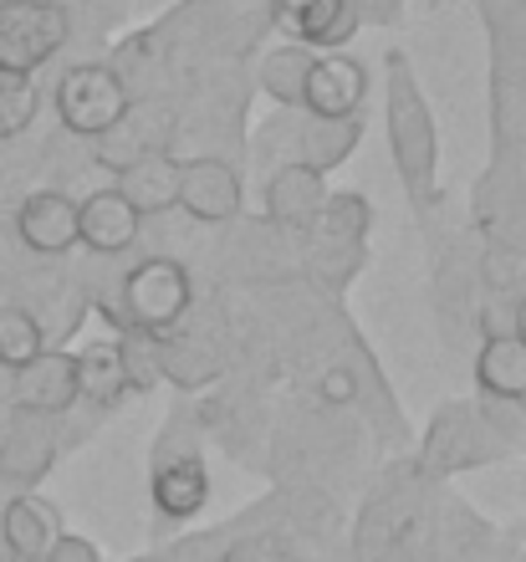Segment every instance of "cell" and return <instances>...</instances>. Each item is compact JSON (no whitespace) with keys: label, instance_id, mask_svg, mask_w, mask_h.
<instances>
[{"label":"cell","instance_id":"1","mask_svg":"<svg viewBox=\"0 0 526 562\" xmlns=\"http://www.w3.org/2000/svg\"><path fill=\"white\" fill-rule=\"evenodd\" d=\"M491 36V164L475 184L485 286L526 296V0H475Z\"/></svg>","mask_w":526,"mask_h":562},{"label":"cell","instance_id":"2","mask_svg":"<svg viewBox=\"0 0 526 562\" xmlns=\"http://www.w3.org/2000/svg\"><path fill=\"white\" fill-rule=\"evenodd\" d=\"M389 154H394V169L404 179V194H410L414 215L429 225L435 215V179H439V128L435 113L424 103L419 82H414V67L404 52H389Z\"/></svg>","mask_w":526,"mask_h":562},{"label":"cell","instance_id":"3","mask_svg":"<svg viewBox=\"0 0 526 562\" xmlns=\"http://www.w3.org/2000/svg\"><path fill=\"white\" fill-rule=\"evenodd\" d=\"M516 435H522V415L506 419L496 400L481 404V409L475 404H445L429 419L419 471L455 475V471H470V465H485V460H501L516 450Z\"/></svg>","mask_w":526,"mask_h":562},{"label":"cell","instance_id":"4","mask_svg":"<svg viewBox=\"0 0 526 562\" xmlns=\"http://www.w3.org/2000/svg\"><path fill=\"white\" fill-rule=\"evenodd\" d=\"M194 302L190 267H179L175 256H144L138 267L123 277V327L148 333V338H169Z\"/></svg>","mask_w":526,"mask_h":562},{"label":"cell","instance_id":"5","mask_svg":"<svg viewBox=\"0 0 526 562\" xmlns=\"http://www.w3.org/2000/svg\"><path fill=\"white\" fill-rule=\"evenodd\" d=\"M52 103H57V123L77 138H103L133 108L128 82L108 61H77V67H67L57 92H52Z\"/></svg>","mask_w":526,"mask_h":562},{"label":"cell","instance_id":"6","mask_svg":"<svg viewBox=\"0 0 526 562\" xmlns=\"http://www.w3.org/2000/svg\"><path fill=\"white\" fill-rule=\"evenodd\" d=\"M72 36V15L57 0H0V72L36 77Z\"/></svg>","mask_w":526,"mask_h":562},{"label":"cell","instance_id":"7","mask_svg":"<svg viewBox=\"0 0 526 562\" xmlns=\"http://www.w3.org/2000/svg\"><path fill=\"white\" fill-rule=\"evenodd\" d=\"M148 496H154V512H159L164 521H190V517H200L210 502L205 456L194 450V440H179V419L164 429V440L154 445Z\"/></svg>","mask_w":526,"mask_h":562},{"label":"cell","instance_id":"8","mask_svg":"<svg viewBox=\"0 0 526 562\" xmlns=\"http://www.w3.org/2000/svg\"><path fill=\"white\" fill-rule=\"evenodd\" d=\"M5 400L21 415H42V419H61L77 409V353L67 348H42V353L21 363L5 379Z\"/></svg>","mask_w":526,"mask_h":562},{"label":"cell","instance_id":"9","mask_svg":"<svg viewBox=\"0 0 526 562\" xmlns=\"http://www.w3.org/2000/svg\"><path fill=\"white\" fill-rule=\"evenodd\" d=\"M57 450H61V440L52 419L11 409L5 425H0V486H15V496L31 491L57 465Z\"/></svg>","mask_w":526,"mask_h":562},{"label":"cell","instance_id":"10","mask_svg":"<svg viewBox=\"0 0 526 562\" xmlns=\"http://www.w3.org/2000/svg\"><path fill=\"white\" fill-rule=\"evenodd\" d=\"M179 210L200 225H225L240 215V175L215 154L179 164Z\"/></svg>","mask_w":526,"mask_h":562},{"label":"cell","instance_id":"11","mask_svg":"<svg viewBox=\"0 0 526 562\" xmlns=\"http://www.w3.org/2000/svg\"><path fill=\"white\" fill-rule=\"evenodd\" d=\"M322 205H327V184L307 164H281L277 175L266 179V221L287 231V236H307L317 231Z\"/></svg>","mask_w":526,"mask_h":562},{"label":"cell","instance_id":"12","mask_svg":"<svg viewBox=\"0 0 526 562\" xmlns=\"http://www.w3.org/2000/svg\"><path fill=\"white\" fill-rule=\"evenodd\" d=\"M368 98V72L348 57H312V72L302 82V113L307 119H358Z\"/></svg>","mask_w":526,"mask_h":562},{"label":"cell","instance_id":"13","mask_svg":"<svg viewBox=\"0 0 526 562\" xmlns=\"http://www.w3.org/2000/svg\"><path fill=\"white\" fill-rule=\"evenodd\" d=\"M15 236L36 256H61L77 246V200L61 190H36L15 205Z\"/></svg>","mask_w":526,"mask_h":562},{"label":"cell","instance_id":"14","mask_svg":"<svg viewBox=\"0 0 526 562\" xmlns=\"http://www.w3.org/2000/svg\"><path fill=\"white\" fill-rule=\"evenodd\" d=\"M144 231V215L123 200L117 190H92L88 200H77V240L98 256L128 251Z\"/></svg>","mask_w":526,"mask_h":562},{"label":"cell","instance_id":"15","mask_svg":"<svg viewBox=\"0 0 526 562\" xmlns=\"http://www.w3.org/2000/svg\"><path fill=\"white\" fill-rule=\"evenodd\" d=\"M271 21L292 46H337L358 31L352 0H271Z\"/></svg>","mask_w":526,"mask_h":562},{"label":"cell","instance_id":"16","mask_svg":"<svg viewBox=\"0 0 526 562\" xmlns=\"http://www.w3.org/2000/svg\"><path fill=\"white\" fill-rule=\"evenodd\" d=\"M61 532H67L61 512L46 496H36V491L11 496L5 512H0V548L11 552V558H46Z\"/></svg>","mask_w":526,"mask_h":562},{"label":"cell","instance_id":"17","mask_svg":"<svg viewBox=\"0 0 526 562\" xmlns=\"http://www.w3.org/2000/svg\"><path fill=\"white\" fill-rule=\"evenodd\" d=\"M475 384L496 404H526V342L516 333H485L475 348Z\"/></svg>","mask_w":526,"mask_h":562},{"label":"cell","instance_id":"18","mask_svg":"<svg viewBox=\"0 0 526 562\" xmlns=\"http://www.w3.org/2000/svg\"><path fill=\"white\" fill-rule=\"evenodd\" d=\"M123 200H128L138 215H164V210L179 205V159H169V154H144L138 164H128L123 175H117L113 184Z\"/></svg>","mask_w":526,"mask_h":562},{"label":"cell","instance_id":"19","mask_svg":"<svg viewBox=\"0 0 526 562\" xmlns=\"http://www.w3.org/2000/svg\"><path fill=\"white\" fill-rule=\"evenodd\" d=\"M123 400H128V384H123V369H117V348L113 342L82 348L77 353V404H92L98 415H108Z\"/></svg>","mask_w":526,"mask_h":562},{"label":"cell","instance_id":"20","mask_svg":"<svg viewBox=\"0 0 526 562\" xmlns=\"http://www.w3.org/2000/svg\"><path fill=\"white\" fill-rule=\"evenodd\" d=\"M358 138H363V119H337V123L307 119V128H302V138H296V164H307V169L327 175V169H337V164L358 148Z\"/></svg>","mask_w":526,"mask_h":562},{"label":"cell","instance_id":"21","mask_svg":"<svg viewBox=\"0 0 526 562\" xmlns=\"http://www.w3.org/2000/svg\"><path fill=\"white\" fill-rule=\"evenodd\" d=\"M46 348V327L42 317L31 307H15V302H5L0 307V369L15 373L21 363H31V358Z\"/></svg>","mask_w":526,"mask_h":562},{"label":"cell","instance_id":"22","mask_svg":"<svg viewBox=\"0 0 526 562\" xmlns=\"http://www.w3.org/2000/svg\"><path fill=\"white\" fill-rule=\"evenodd\" d=\"M113 348H117V369H123V384H128V394H154V389L164 384L159 338H148V333H133V327H123Z\"/></svg>","mask_w":526,"mask_h":562},{"label":"cell","instance_id":"23","mask_svg":"<svg viewBox=\"0 0 526 562\" xmlns=\"http://www.w3.org/2000/svg\"><path fill=\"white\" fill-rule=\"evenodd\" d=\"M159 363H164V384H179V389H200L220 373V358L210 353L205 342H190V338H159Z\"/></svg>","mask_w":526,"mask_h":562},{"label":"cell","instance_id":"24","mask_svg":"<svg viewBox=\"0 0 526 562\" xmlns=\"http://www.w3.org/2000/svg\"><path fill=\"white\" fill-rule=\"evenodd\" d=\"M312 72V46H277L261 61V88L271 92V103L296 108L302 103V82Z\"/></svg>","mask_w":526,"mask_h":562},{"label":"cell","instance_id":"25","mask_svg":"<svg viewBox=\"0 0 526 562\" xmlns=\"http://www.w3.org/2000/svg\"><path fill=\"white\" fill-rule=\"evenodd\" d=\"M36 108H42V92H36V77H15L0 72V144L21 138L36 123Z\"/></svg>","mask_w":526,"mask_h":562},{"label":"cell","instance_id":"26","mask_svg":"<svg viewBox=\"0 0 526 562\" xmlns=\"http://www.w3.org/2000/svg\"><path fill=\"white\" fill-rule=\"evenodd\" d=\"M373 221V210H368L363 194H327V205H322V221L312 236L322 240H343V246H358Z\"/></svg>","mask_w":526,"mask_h":562},{"label":"cell","instance_id":"27","mask_svg":"<svg viewBox=\"0 0 526 562\" xmlns=\"http://www.w3.org/2000/svg\"><path fill=\"white\" fill-rule=\"evenodd\" d=\"M46 562H103V558H98V548H92L88 537L61 532L57 542H52V552H46Z\"/></svg>","mask_w":526,"mask_h":562},{"label":"cell","instance_id":"28","mask_svg":"<svg viewBox=\"0 0 526 562\" xmlns=\"http://www.w3.org/2000/svg\"><path fill=\"white\" fill-rule=\"evenodd\" d=\"M317 389H322V400L327 404H352L358 400V379H352V369H327Z\"/></svg>","mask_w":526,"mask_h":562},{"label":"cell","instance_id":"29","mask_svg":"<svg viewBox=\"0 0 526 562\" xmlns=\"http://www.w3.org/2000/svg\"><path fill=\"white\" fill-rule=\"evenodd\" d=\"M352 15H358V21H394L399 15V0H352Z\"/></svg>","mask_w":526,"mask_h":562},{"label":"cell","instance_id":"30","mask_svg":"<svg viewBox=\"0 0 526 562\" xmlns=\"http://www.w3.org/2000/svg\"><path fill=\"white\" fill-rule=\"evenodd\" d=\"M512 333L526 342V296H516V307H512Z\"/></svg>","mask_w":526,"mask_h":562},{"label":"cell","instance_id":"31","mask_svg":"<svg viewBox=\"0 0 526 562\" xmlns=\"http://www.w3.org/2000/svg\"><path fill=\"white\" fill-rule=\"evenodd\" d=\"M0 425H5V415H0Z\"/></svg>","mask_w":526,"mask_h":562},{"label":"cell","instance_id":"32","mask_svg":"<svg viewBox=\"0 0 526 562\" xmlns=\"http://www.w3.org/2000/svg\"><path fill=\"white\" fill-rule=\"evenodd\" d=\"M522 562H526V552H522Z\"/></svg>","mask_w":526,"mask_h":562}]
</instances>
